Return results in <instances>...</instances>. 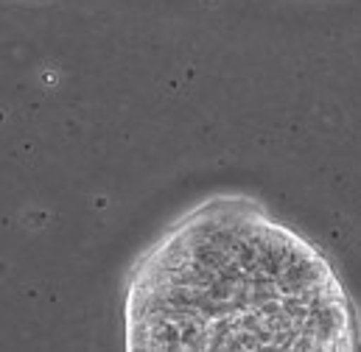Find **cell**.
Returning <instances> with one entry per match:
<instances>
[{"instance_id": "cell-1", "label": "cell", "mask_w": 361, "mask_h": 352, "mask_svg": "<svg viewBox=\"0 0 361 352\" xmlns=\"http://www.w3.org/2000/svg\"><path fill=\"white\" fill-rule=\"evenodd\" d=\"M132 350H353L350 299L322 252L250 199H213L143 258Z\"/></svg>"}]
</instances>
